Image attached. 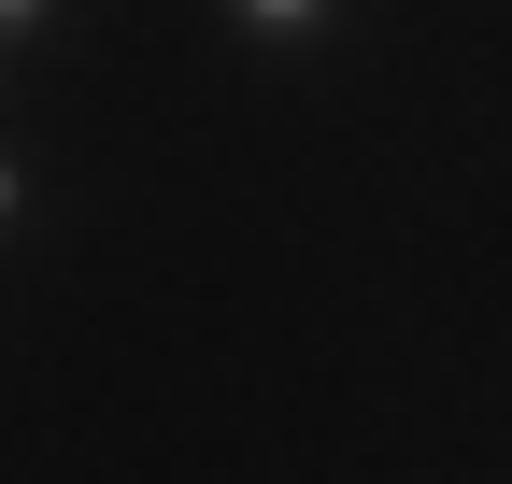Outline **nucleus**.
<instances>
[{
	"instance_id": "1",
	"label": "nucleus",
	"mask_w": 512,
	"mask_h": 484,
	"mask_svg": "<svg viewBox=\"0 0 512 484\" xmlns=\"http://www.w3.org/2000/svg\"><path fill=\"white\" fill-rule=\"evenodd\" d=\"M228 29H242L256 57H313V43L342 29V0H228Z\"/></svg>"
},
{
	"instance_id": "2",
	"label": "nucleus",
	"mask_w": 512,
	"mask_h": 484,
	"mask_svg": "<svg viewBox=\"0 0 512 484\" xmlns=\"http://www.w3.org/2000/svg\"><path fill=\"white\" fill-rule=\"evenodd\" d=\"M72 29V0H0V43H57Z\"/></svg>"
},
{
	"instance_id": "3",
	"label": "nucleus",
	"mask_w": 512,
	"mask_h": 484,
	"mask_svg": "<svg viewBox=\"0 0 512 484\" xmlns=\"http://www.w3.org/2000/svg\"><path fill=\"white\" fill-rule=\"evenodd\" d=\"M15 228H29V171L0 157V242H15Z\"/></svg>"
},
{
	"instance_id": "4",
	"label": "nucleus",
	"mask_w": 512,
	"mask_h": 484,
	"mask_svg": "<svg viewBox=\"0 0 512 484\" xmlns=\"http://www.w3.org/2000/svg\"><path fill=\"white\" fill-rule=\"evenodd\" d=\"M0 86H15V43H0Z\"/></svg>"
}]
</instances>
